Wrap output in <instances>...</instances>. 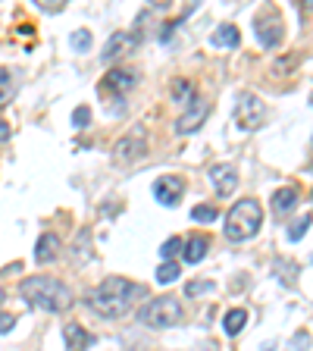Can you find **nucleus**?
<instances>
[{
    "mask_svg": "<svg viewBox=\"0 0 313 351\" xmlns=\"http://www.w3.org/2000/svg\"><path fill=\"white\" fill-rule=\"evenodd\" d=\"M207 248H210V241L204 235H195V239H188V245H182V251H185L182 257L188 263H201L207 257Z\"/></svg>",
    "mask_w": 313,
    "mask_h": 351,
    "instance_id": "nucleus-17",
    "label": "nucleus"
},
{
    "mask_svg": "<svg viewBox=\"0 0 313 351\" xmlns=\"http://www.w3.org/2000/svg\"><path fill=\"white\" fill-rule=\"evenodd\" d=\"M138 298H145V285L129 282V279H123V276H110L88 295V304H91L95 314L107 317V320H116V317L129 314L132 304Z\"/></svg>",
    "mask_w": 313,
    "mask_h": 351,
    "instance_id": "nucleus-1",
    "label": "nucleus"
},
{
    "mask_svg": "<svg viewBox=\"0 0 313 351\" xmlns=\"http://www.w3.org/2000/svg\"><path fill=\"white\" fill-rule=\"evenodd\" d=\"M138 320L151 329H169L182 320V304L175 298H153L138 311Z\"/></svg>",
    "mask_w": 313,
    "mask_h": 351,
    "instance_id": "nucleus-4",
    "label": "nucleus"
},
{
    "mask_svg": "<svg viewBox=\"0 0 313 351\" xmlns=\"http://www.w3.org/2000/svg\"><path fill=\"white\" fill-rule=\"evenodd\" d=\"M10 135H13V132H10V123L7 119H0V141H7Z\"/></svg>",
    "mask_w": 313,
    "mask_h": 351,
    "instance_id": "nucleus-30",
    "label": "nucleus"
},
{
    "mask_svg": "<svg viewBox=\"0 0 313 351\" xmlns=\"http://www.w3.org/2000/svg\"><path fill=\"white\" fill-rule=\"evenodd\" d=\"M0 304H3V289H0Z\"/></svg>",
    "mask_w": 313,
    "mask_h": 351,
    "instance_id": "nucleus-31",
    "label": "nucleus"
},
{
    "mask_svg": "<svg viewBox=\"0 0 313 351\" xmlns=\"http://www.w3.org/2000/svg\"><path fill=\"white\" fill-rule=\"evenodd\" d=\"M282 29H285L282 16H279L276 10H263V13L257 16V41H260L263 47H276L285 35Z\"/></svg>",
    "mask_w": 313,
    "mask_h": 351,
    "instance_id": "nucleus-7",
    "label": "nucleus"
},
{
    "mask_svg": "<svg viewBox=\"0 0 313 351\" xmlns=\"http://www.w3.org/2000/svg\"><path fill=\"white\" fill-rule=\"evenodd\" d=\"M147 154V132L141 129H132L129 135H123V138L116 141V145H113V160L116 163H135L138 160V157H145Z\"/></svg>",
    "mask_w": 313,
    "mask_h": 351,
    "instance_id": "nucleus-6",
    "label": "nucleus"
},
{
    "mask_svg": "<svg viewBox=\"0 0 313 351\" xmlns=\"http://www.w3.org/2000/svg\"><path fill=\"white\" fill-rule=\"evenodd\" d=\"M85 123H91V110H88V107H75V113H73V125H75V129H82Z\"/></svg>",
    "mask_w": 313,
    "mask_h": 351,
    "instance_id": "nucleus-28",
    "label": "nucleus"
},
{
    "mask_svg": "<svg viewBox=\"0 0 313 351\" xmlns=\"http://www.w3.org/2000/svg\"><path fill=\"white\" fill-rule=\"evenodd\" d=\"M207 113H210V104H207V97H195V101L185 107L182 117H179V123H175V132H179V135H191V132H197L201 125H204Z\"/></svg>",
    "mask_w": 313,
    "mask_h": 351,
    "instance_id": "nucleus-8",
    "label": "nucleus"
},
{
    "mask_svg": "<svg viewBox=\"0 0 313 351\" xmlns=\"http://www.w3.org/2000/svg\"><path fill=\"white\" fill-rule=\"evenodd\" d=\"M313 345V339H310V332L307 329H298L292 336V342H288V351H307Z\"/></svg>",
    "mask_w": 313,
    "mask_h": 351,
    "instance_id": "nucleus-25",
    "label": "nucleus"
},
{
    "mask_svg": "<svg viewBox=\"0 0 313 351\" xmlns=\"http://www.w3.org/2000/svg\"><path fill=\"white\" fill-rule=\"evenodd\" d=\"M16 95V73L13 69H0V107L10 104Z\"/></svg>",
    "mask_w": 313,
    "mask_h": 351,
    "instance_id": "nucleus-20",
    "label": "nucleus"
},
{
    "mask_svg": "<svg viewBox=\"0 0 313 351\" xmlns=\"http://www.w3.org/2000/svg\"><path fill=\"white\" fill-rule=\"evenodd\" d=\"M210 44H213V47H238V44H241V32L226 22V25H219V29L210 35Z\"/></svg>",
    "mask_w": 313,
    "mask_h": 351,
    "instance_id": "nucleus-16",
    "label": "nucleus"
},
{
    "mask_svg": "<svg viewBox=\"0 0 313 351\" xmlns=\"http://www.w3.org/2000/svg\"><path fill=\"white\" fill-rule=\"evenodd\" d=\"M298 185H285V189H279L276 195H273V213L276 217H285V213H292L295 207H298Z\"/></svg>",
    "mask_w": 313,
    "mask_h": 351,
    "instance_id": "nucleus-12",
    "label": "nucleus"
},
{
    "mask_svg": "<svg viewBox=\"0 0 313 351\" xmlns=\"http://www.w3.org/2000/svg\"><path fill=\"white\" fill-rule=\"evenodd\" d=\"M310 223H313V217H301L298 223L288 229V241H301V239H304V232L310 229Z\"/></svg>",
    "mask_w": 313,
    "mask_h": 351,
    "instance_id": "nucleus-26",
    "label": "nucleus"
},
{
    "mask_svg": "<svg viewBox=\"0 0 313 351\" xmlns=\"http://www.w3.org/2000/svg\"><path fill=\"white\" fill-rule=\"evenodd\" d=\"M63 339H66V348H69V351H85L88 345L95 342V336H91L88 329H82L79 323H66V326H63Z\"/></svg>",
    "mask_w": 313,
    "mask_h": 351,
    "instance_id": "nucleus-14",
    "label": "nucleus"
},
{
    "mask_svg": "<svg viewBox=\"0 0 313 351\" xmlns=\"http://www.w3.org/2000/svg\"><path fill=\"white\" fill-rule=\"evenodd\" d=\"M195 97H197V95H195V82H188V79H175V82H173V101H175V104L188 107Z\"/></svg>",
    "mask_w": 313,
    "mask_h": 351,
    "instance_id": "nucleus-19",
    "label": "nucleus"
},
{
    "mask_svg": "<svg viewBox=\"0 0 313 351\" xmlns=\"http://www.w3.org/2000/svg\"><path fill=\"white\" fill-rule=\"evenodd\" d=\"M260 223H263L260 201H257V197H245V201H238V204L226 213V235L232 241H248L257 235Z\"/></svg>",
    "mask_w": 313,
    "mask_h": 351,
    "instance_id": "nucleus-3",
    "label": "nucleus"
},
{
    "mask_svg": "<svg viewBox=\"0 0 313 351\" xmlns=\"http://www.w3.org/2000/svg\"><path fill=\"white\" fill-rule=\"evenodd\" d=\"M13 326H16V317L13 314H0V336H3V332H10Z\"/></svg>",
    "mask_w": 313,
    "mask_h": 351,
    "instance_id": "nucleus-29",
    "label": "nucleus"
},
{
    "mask_svg": "<svg viewBox=\"0 0 313 351\" xmlns=\"http://www.w3.org/2000/svg\"><path fill=\"white\" fill-rule=\"evenodd\" d=\"M182 245H185V241H182V239H175V235H173V239L163 241V245H160V257H163V263H166V261H175V254L182 251Z\"/></svg>",
    "mask_w": 313,
    "mask_h": 351,
    "instance_id": "nucleus-24",
    "label": "nucleus"
},
{
    "mask_svg": "<svg viewBox=\"0 0 313 351\" xmlns=\"http://www.w3.org/2000/svg\"><path fill=\"white\" fill-rule=\"evenodd\" d=\"M22 298L29 301L35 307H44V311H51V314H60L66 307H73V292L66 289L60 279L53 276H32V279H22L19 285Z\"/></svg>",
    "mask_w": 313,
    "mask_h": 351,
    "instance_id": "nucleus-2",
    "label": "nucleus"
},
{
    "mask_svg": "<svg viewBox=\"0 0 313 351\" xmlns=\"http://www.w3.org/2000/svg\"><path fill=\"white\" fill-rule=\"evenodd\" d=\"M179 263L175 261H166V263H160V267H157V282L160 285H169V282H175V279H179Z\"/></svg>",
    "mask_w": 313,
    "mask_h": 351,
    "instance_id": "nucleus-22",
    "label": "nucleus"
},
{
    "mask_svg": "<svg viewBox=\"0 0 313 351\" xmlns=\"http://www.w3.org/2000/svg\"><path fill=\"white\" fill-rule=\"evenodd\" d=\"M103 85L113 88V91H119V95H129L132 88L138 85V75L129 73V69H113V73H107V79H103Z\"/></svg>",
    "mask_w": 313,
    "mask_h": 351,
    "instance_id": "nucleus-15",
    "label": "nucleus"
},
{
    "mask_svg": "<svg viewBox=\"0 0 313 351\" xmlns=\"http://www.w3.org/2000/svg\"><path fill=\"white\" fill-rule=\"evenodd\" d=\"M135 47H138V38L129 35V32H116V35L103 44V53H101V57H103V63H116V60L135 53Z\"/></svg>",
    "mask_w": 313,
    "mask_h": 351,
    "instance_id": "nucleus-10",
    "label": "nucleus"
},
{
    "mask_svg": "<svg viewBox=\"0 0 313 351\" xmlns=\"http://www.w3.org/2000/svg\"><path fill=\"white\" fill-rule=\"evenodd\" d=\"M263 119H266V104L257 95H251V91L238 95V107H235V123H238V129L257 132L263 125Z\"/></svg>",
    "mask_w": 313,
    "mask_h": 351,
    "instance_id": "nucleus-5",
    "label": "nucleus"
},
{
    "mask_svg": "<svg viewBox=\"0 0 313 351\" xmlns=\"http://www.w3.org/2000/svg\"><path fill=\"white\" fill-rule=\"evenodd\" d=\"M245 323H248V311L245 307H232L226 314V320H223V329H226L229 336H238L241 329H245Z\"/></svg>",
    "mask_w": 313,
    "mask_h": 351,
    "instance_id": "nucleus-18",
    "label": "nucleus"
},
{
    "mask_svg": "<svg viewBox=\"0 0 313 351\" xmlns=\"http://www.w3.org/2000/svg\"><path fill=\"white\" fill-rule=\"evenodd\" d=\"M182 191H185V182L179 176H160V179L153 182V197H157L163 207L179 204V201H182Z\"/></svg>",
    "mask_w": 313,
    "mask_h": 351,
    "instance_id": "nucleus-11",
    "label": "nucleus"
},
{
    "mask_svg": "<svg viewBox=\"0 0 313 351\" xmlns=\"http://www.w3.org/2000/svg\"><path fill=\"white\" fill-rule=\"evenodd\" d=\"M60 235L57 232H44L41 239H38V245H35V261L38 263H51V261H57V254H60Z\"/></svg>",
    "mask_w": 313,
    "mask_h": 351,
    "instance_id": "nucleus-13",
    "label": "nucleus"
},
{
    "mask_svg": "<svg viewBox=\"0 0 313 351\" xmlns=\"http://www.w3.org/2000/svg\"><path fill=\"white\" fill-rule=\"evenodd\" d=\"M69 44H73V51L85 53L88 47H91V32H88V29H75L73 35H69Z\"/></svg>",
    "mask_w": 313,
    "mask_h": 351,
    "instance_id": "nucleus-23",
    "label": "nucleus"
},
{
    "mask_svg": "<svg viewBox=\"0 0 313 351\" xmlns=\"http://www.w3.org/2000/svg\"><path fill=\"white\" fill-rule=\"evenodd\" d=\"M191 219H195V223H216L219 207L216 204H197L195 210H191Z\"/></svg>",
    "mask_w": 313,
    "mask_h": 351,
    "instance_id": "nucleus-21",
    "label": "nucleus"
},
{
    "mask_svg": "<svg viewBox=\"0 0 313 351\" xmlns=\"http://www.w3.org/2000/svg\"><path fill=\"white\" fill-rule=\"evenodd\" d=\"M213 289V279H197V282H188V289L185 292L188 295H201V292H210Z\"/></svg>",
    "mask_w": 313,
    "mask_h": 351,
    "instance_id": "nucleus-27",
    "label": "nucleus"
},
{
    "mask_svg": "<svg viewBox=\"0 0 313 351\" xmlns=\"http://www.w3.org/2000/svg\"><path fill=\"white\" fill-rule=\"evenodd\" d=\"M207 176H210V185L219 197H232L235 189H238V169L232 163H216V167H210Z\"/></svg>",
    "mask_w": 313,
    "mask_h": 351,
    "instance_id": "nucleus-9",
    "label": "nucleus"
}]
</instances>
